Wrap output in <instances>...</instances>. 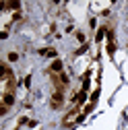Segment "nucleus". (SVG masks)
<instances>
[{"label": "nucleus", "instance_id": "f257e3e1", "mask_svg": "<svg viewBox=\"0 0 128 130\" xmlns=\"http://www.w3.org/2000/svg\"><path fill=\"white\" fill-rule=\"evenodd\" d=\"M62 99H64L62 91H56L54 97H52V107H60V105H62Z\"/></svg>", "mask_w": 128, "mask_h": 130}, {"label": "nucleus", "instance_id": "f03ea898", "mask_svg": "<svg viewBox=\"0 0 128 130\" xmlns=\"http://www.w3.org/2000/svg\"><path fill=\"white\" fill-rule=\"evenodd\" d=\"M60 70H62V64H60V60L52 62V72H60Z\"/></svg>", "mask_w": 128, "mask_h": 130}]
</instances>
